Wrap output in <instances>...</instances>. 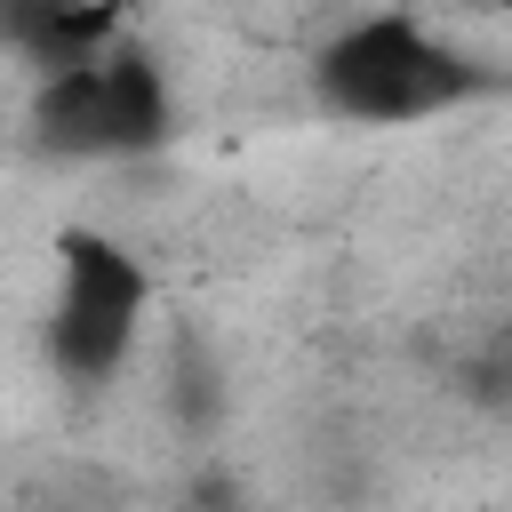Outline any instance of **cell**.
I'll list each match as a JSON object with an SVG mask.
<instances>
[{
  "instance_id": "7a4b0ae2",
  "label": "cell",
  "mask_w": 512,
  "mask_h": 512,
  "mask_svg": "<svg viewBox=\"0 0 512 512\" xmlns=\"http://www.w3.org/2000/svg\"><path fill=\"white\" fill-rule=\"evenodd\" d=\"M168 136H176V88H168V64L136 32L32 88V144L40 152L136 160V152H160Z\"/></svg>"
},
{
  "instance_id": "6da1fadb",
  "label": "cell",
  "mask_w": 512,
  "mask_h": 512,
  "mask_svg": "<svg viewBox=\"0 0 512 512\" xmlns=\"http://www.w3.org/2000/svg\"><path fill=\"white\" fill-rule=\"evenodd\" d=\"M480 88L472 56H456L424 16L384 8V16H344L320 56H312V96L352 120V128H408L440 120Z\"/></svg>"
},
{
  "instance_id": "277c9868",
  "label": "cell",
  "mask_w": 512,
  "mask_h": 512,
  "mask_svg": "<svg viewBox=\"0 0 512 512\" xmlns=\"http://www.w3.org/2000/svg\"><path fill=\"white\" fill-rule=\"evenodd\" d=\"M0 40L48 80V72H72L88 56H104L112 40H128V8H64V0H24V8H0Z\"/></svg>"
},
{
  "instance_id": "3957f363",
  "label": "cell",
  "mask_w": 512,
  "mask_h": 512,
  "mask_svg": "<svg viewBox=\"0 0 512 512\" xmlns=\"http://www.w3.org/2000/svg\"><path fill=\"white\" fill-rule=\"evenodd\" d=\"M152 312V280L144 264L96 232V224H64L56 232V304H48V360L72 384H112L136 352V328Z\"/></svg>"
}]
</instances>
